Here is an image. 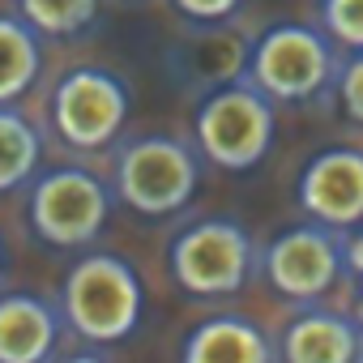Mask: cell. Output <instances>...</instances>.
<instances>
[{
	"instance_id": "ffe728a7",
	"label": "cell",
	"mask_w": 363,
	"mask_h": 363,
	"mask_svg": "<svg viewBox=\"0 0 363 363\" xmlns=\"http://www.w3.org/2000/svg\"><path fill=\"white\" fill-rule=\"evenodd\" d=\"M0 261H5V244H0Z\"/></svg>"
},
{
	"instance_id": "5b68a950",
	"label": "cell",
	"mask_w": 363,
	"mask_h": 363,
	"mask_svg": "<svg viewBox=\"0 0 363 363\" xmlns=\"http://www.w3.org/2000/svg\"><path fill=\"white\" fill-rule=\"evenodd\" d=\"M257 248L248 231L231 218H201L189 231H179L171 244V274L197 299L235 295L252 274Z\"/></svg>"
},
{
	"instance_id": "8fae6325",
	"label": "cell",
	"mask_w": 363,
	"mask_h": 363,
	"mask_svg": "<svg viewBox=\"0 0 363 363\" xmlns=\"http://www.w3.org/2000/svg\"><path fill=\"white\" fill-rule=\"evenodd\" d=\"M65 316L39 295H0V363H48L60 346Z\"/></svg>"
},
{
	"instance_id": "e0dca14e",
	"label": "cell",
	"mask_w": 363,
	"mask_h": 363,
	"mask_svg": "<svg viewBox=\"0 0 363 363\" xmlns=\"http://www.w3.org/2000/svg\"><path fill=\"white\" fill-rule=\"evenodd\" d=\"M333 90H337L342 111H346L354 124H363V52H350L346 60H337Z\"/></svg>"
},
{
	"instance_id": "4fadbf2b",
	"label": "cell",
	"mask_w": 363,
	"mask_h": 363,
	"mask_svg": "<svg viewBox=\"0 0 363 363\" xmlns=\"http://www.w3.org/2000/svg\"><path fill=\"white\" fill-rule=\"evenodd\" d=\"M39 30L22 18H0V107L22 99L39 77Z\"/></svg>"
},
{
	"instance_id": "3957f363",
	"label": "cell",
	"mask_w": 363,
	"mask_h": 363,
	"mask_svg": "<svg viewBox=\"0 0 363 363\" xmlns=\"http://www.w3.org/2000/svg\"><path fill=\"white\" fill-rule=\"evenodd\" d=\"M197 184H201V158L193 154V145L175 137L162 133L133 137L116 154V197L145 218L184 210Z\"/></svg>"
},
{
	"instance_id": "d6986e66",
	"label": "cell",
	"mask_w": 363,
	"mask_h": 363,
	"mask_svg": "<svg viewBox=\"0 0 363 363\" xmlns=\"http://www.w3.org/2000/svg\"><path fill=\"white\" fill-rule=\"evenodd\" d=\"M359 320H363V274H359Z\"/></svg>"
},
{
	"instance_id": "277c9868",
	"label": "cell",
	"mask_w": 363,
	"mask_h": 363,
	"mask_svg": "<svg viewBox=\"0 0 363 363\" xmlns=\"http://www.w3.org/2000/svg\"><path fill=\"white\" fill-rule=\"evenodd\" d=\"M333 73H337V52L329 35L299 22H282L265 30L244 69V77L257 90H265L274 103H308L333 86Z\"/></svg>"
},
{
	"instance_id": "7c38bea8",
	"label": "cell",
	"mask_w": 363,
	"mask_h": 363,
	"mask_svg": "<svg viewBox=\"0 0 363 363\" xmlns=\"http://www.w3.org/2000/svg\"><path fill=\"white\" fill-rule=\"evenodd\" d=\"M179 359H189V363H269V359H278V350L252 320L210 316L206 325H197L189 333Z\"/></svg>"
},
{
	"instance_id": "9c48e42d",
	"label": "cell",
	"mask_w": 363,
	"mask_h": 363,
	"mask_svg": "<svg viewBox=\"0 0 363 363\" xmlns=\"http://www.w3.org/2000/svg\"><path fill=\"white\" fill-rule=\"evenodd\" d=\"M299 206L308 218L325 223V227H354L363 223V150H320L316 158H308L299 189H295Z\"/></svg>"
},
{
	"instance_id": "ac0fdd59",
	"label": "cell",
	"mask_w": 363,
	"mask_h": 363,
	"mask_svg": "<svg viewBox=\"0 0 363 363\" xmlns=\"http://www.w3.org/2000/svg\"><path fill=\"white\" fill-rule=\"evenodd\" d=\"M171 5L193 22H223L240 9V0H171Z\"/></svg>"
},
{
	"instance_id": "2e32d148",
	"label": "cell",
	"mask_w": 363,
	"mask_h": 363,
	"mask_svg": "<svg viewBox=\"0 0 363 363\" xmlns=\"http://www.w3.org/2000/svg\"><path fill=\"white\" fill-rule=\"evenodd\" d=\"M320 26L333 43L363 52V0H320Z\"/></svg>"
},
{
	"instance_id": "ba28073f",
	"label": "cell",
	"mask_w": 363,
	"mask_h": 363,
	"mask_svg": "<svg viewBox=\"0 0 363 363\" xmlns=\"http://www.w3.org/2000/svg\"><path fill=\"white\" fill-rule=\"evenodd\" d=\"M346 265V240L337 227L325 223H308V227H291L278 240H269V248L261 252V269L269 278V286L295 303H316L333 291V282L342 278Z\"/></svg>"
},
{
	"instance_id": "6da1fadb",
	"label": "cell",
	"mask_w": 363,
	"mask_h": 363,
	"mask_svg": "<svg viewBox=\"0 0 363 363\" xmlns=\"http://www.w3.org/2000/svg\"><path fill=\"white\" fill-rule=\"evenodd\" d=\"M141 282L124 257L90 252L82 257L65 286H60V316L65 329L77 333L90 346H116L124 342L141 320Z\"/></svg>"
},
{
	"instance_id": "52a82bcc",
	"label": "cell",
	"mask_w": 363,
	"mask_h": 363,
	"mask_svg": "<svg viewBox=\"0 0 363 363\" xmlns=\"http://www.w3.org/2000/svg\"><path fill=\"white\" fill-rule=\"evenodd\" d=\"M52 124L73 150H107L128 124V86L99 69H73L52 90Z\"/></svg>"
},
{
	"instance_id": "9a60e30c",
	"label": "cell",
	"mask_w": 363,
	"mask_h": 363,
	"mask_svg": "<svg viewBox=\"0 0 363 363\" xmlns=\"http://www.w3.org/2000/svg\"><path fill=\"white\" fill-rule=\"evenodd\" d=\"M18 13H22V22H30L39 35L73 39V35H82V30L94 22L99 0H18Z\"/></svg>"
},
{
	"instance_id": "7a4b0ae2",
	"label": "cell",
	"mask_w": 363,
	"mask_h": 363,
	"mask_svg": "<svg viewBox=\"0 0 363 363\" xmlns=\"http://www.w3.org/2000/svg\"><path fill=\"white\" fill-rule=\"evenodd\" d=\"M197 150L223 171H252L274 145V99L248 77L201 99L193 120Z\"/></svg>"
},
{
	"instance_id": "5bb4252c",
	"label": "cell",
	"mask_w": 363,
	"mask_h": 363,
	"mask_svg": "<svg viewBox=\"0 0 363 363\" xmlns=\"http://www.w3.org/2000/svg\"><path fill=\"white\" fill-rule=\"evenodd\" d=\"M39 154H43V145H39L35 124L5 103L0 107V193L22 189L39 167Z\"/></svg>"
},
{
	"instance_id": "30bf717a",
	"label": "cell",
	"mask_w": 363,
	"mask_h": 363,
	"mask_svg": "<svg viewBox=\"0 0 363 363\" xmlns=\"http://www.w3.org/2000/svg\"><path fill=\"white\" fill-rule=\"evenodd\" d=\"M278 359L286 363H363V320L308 303L282 329Z\"/></svg>"
},
{
	"instance_id": "8992f818",
	"label": "cell",
	"mask_w": 363,
	"mask_h": 363,
	"mask_svg": "<svg viewBox=\"0 0 363 363\" xmlns=\"http://www.w3.org/2000/svg\"><path fill=\"white\" fill-rule=\"evenodd\" d=\"M111 214V193L82 167L43 171L30 189V227L43 244L86 248Z\"/></svg>"
}]
</instances>
